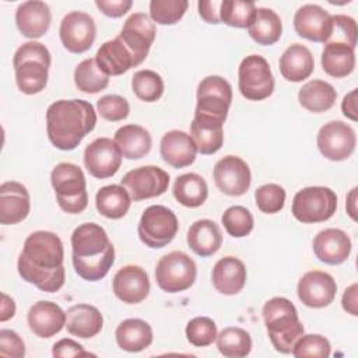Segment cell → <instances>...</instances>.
Listing matches in <instances>:
<instances>
[{
    "mask_svg": "<svg viewBox=\"0 0 358 358\" xmlns=\"http://www.w3.org/2000/svg\"><path fill=\"white\" fill-rule=\"evenodd\" d=\"M62 239L50 231H35L24 242L18 256L20 277L45 292L59 291L66 280Z\"/></svg>",
    "mask_w": 358,
    "mask_h": 358,
    "instance_id": "1",
    "label": "cell"
},
{
    "mask_svg": "<svg viewBox=\"0 0 358 358\" xmlns=\"http://www.w3.org/2000/svg\"><path fill=\"white\" fill-rule=\"evenodd\" d=\"M96 124L94 106L84 99H59L46 110L49 141L62 151L74 150Z\"/></svg>",
    "mask_w": 358,
    "mask_h": 358,
    "instance_id": "2",
    "label": "cell"
},
{
    "mask_svg": "<svg viewBox=\"0 0 358 358\" xmlns=\"http://www.w3.org/2000/svg\"><path fill=\"white\" fill-rule=\"evenodd\" d=\"M71 260L83 280L103 278L115 263V248L106 231L95 222L78 225L71 234Z\"/></svg>",
    "mask_w": 358,
    "mask_h": 358,
    "instance_id": "3",
    "label": "cell"
},
{
    "mask_svg": "<svg viewBox=\"0 0 358 358\" xmlns=\"http://www.w3.org/2000/svg\"><path fill=\"white\" fill-rule=\"evenodd\" d=\"M262 315L274 350L281 354H291L305 330L295 305L284 296H274L263 305Z\"/></svg>",
    "mask_w": 358,
    "mask_h": 358,
    "instance_id": "4",
    "label": "cell"
},
{
    "mask_svg": "<svg viewBox=\"0 0 358 358\" xmlns=\"http://www.w3.org/2000/svg\"><path fill=\"white\" fill-rule=\"evenodd\" d=\"M50 63V52L43 43L35 41L22 43L13 57L18 90L27 95L42 92L48 84Z\"/></svg>",
    "mask_w": 358,
    "mask_h": 358,
    "instance_id": "5",
    "label": "cell"
},
{
    "mask_svg": "<svg viewBox=\"0 0 358 358\" xmlns=\"http://www.w3.org/2000/svg\"><path fill=\"white\" fill-rule=\"evenodd\" d=\"M50 183L59 207L67 214H80L88 206L87 180L83 169L71 162H60L50 172Z\"/></svg>",
    "mask_w": 358,
    "mask_h": 358,
    "instance_id": "6",
    "label": "cell"
},
{
    "mask_svg": "<svg viewBox=\"0 0 358 358\" xmlns=\"http://www.w3.org/2000/svg\"><path fill=\"white\" fill-rule=\"evenodd\" d=\"M337 210V194L326 186L303 187L294 196L291 213L302 224L327 221Z\"/></svg>",
    "mask_w": 358,
    "mask_h": 358,
    "instance_id": "7",
    "label": "cell"
},
{
    "mask_svg": "<svg viewBox=\"0 0 358 358\" xmlns=\"http://www.w3.org/2000/svg\"><path fill=\"white\" fill-rule=\"evenodd\" d=\"M179 229V222L175 213L161 204L150 206L141 214L137 234L140 241L151 248L161 249L171 243Z\"/></svg>",
    "mask_w": 358,
    "mask_h": 358,
    "instance_id": "8",
    "label": "cell"
},
{
    "mask_svg": "<svg viewBox=\"0 0 358 358\" xmlns=\"http://www.w3.org/2000/svg\"><path fill=\"white\" fill-rule=\"evenodd\" d=\"M196 277L194 260L180 250L162 256L155 266V281L162 291L169 294L186 291L194 284Z\"/></svg>",
    "mask_w": 358,
    "mask_h": 358,
    "instance_id": "9",
    "label": "cell"
},
{
    "mask_svg": "<svg viewBox=\"0 0 358 358\" xmlns=\"http://www.w3.org/2000/svg\"><path fill=\"white\" fill-rule=\"evenodd\" d=\"M238 87L243 98L263 101L274 91V76L268 62L260 55L246 56L238 69Z\"/></svg>",
    "mask_w": 358,
    "mask_h": 358,
    "instance_id": "10",
    "label": "cell"
},
{
    "mask_svg": "<svg viewBox=\"0 0 358 358\" xmlns=\"http://www.w3.org/2000/svg\"><path fill=\"white\" fill-rule=\"evenodd\" d=\"M197 103L194 115L213 117L221 122L227 120L232 102L231 84L220 76H208L197 85Z\"/></svg>",
    "mask_w": 358,
    "mask_h": 358,
    "instance_id": "11",
    "label": "cell"
},
{
    "mask_svg": "<svg viewBox=\"0 0 358 358\" xmlns=\"http://www.w3.org/2000/svg\"><path fill=\"white\" fill-rule=\"evenodd\" d=\"M120 185L133 201H141L164 194L169 186V175L159 166L145 165L129 171L120 179Z\"/></svg>",
    "mask_w": 358,
    "mask_h": 358,
    "instance_id": "12",
    "label": "cell"
},
{
    "mask_svg": "<svg viewBox=\"0 0 358 358\" xmlns=\"http://www.w3.org/2000/svg\"><path fill=\"white\" fill-rule=\"evenodd\" d=\"M316 144L324 158L344 161L354 152L357 136L350 124L341 120H331L320 127L316 136Z\"/></svg>",
    "mask_w": 358,
    "mask_h": 358,
    "instance_id": "13",
    "label": "cell"
},
{
    "mask_svg": "<svg viewBox=\"0 0 358 358\" xmlns=\"http://www.w3.org/2000/svg\"><path fill=\"white\" fill-rule=\"evenodd\" d=\"M59 35L63 46L71 53L87 52L96 36L94 18L84 11H71L60 22Z\"/></svg>",
    "mask_w": 358,
    "mask_h": 358,
    "instance_id": "14",
    "label": "cell"
},
{
    "mask_svg": "<svg viewBox=\"0 0 358 358\" xmlns=\"http://www.w3.org/2000/svg\"><path fill=\"white\" fill-rule=\"evenodd\" d=\"M122 152L109 137H98L84 150V165L91 176L106 179L113 176L122 165Z\"/></svg>",
    "mask_w": 358,
    "mask_h": 358,
    "instance_id": "15",
    "label": "cell"
},
{
    "mask_svg": "<svg viewBox=\"0 0 358 358\" xmlns=\"http://www.w3.org/2000/svg\"><path fill=\"white\" fill-rule=\"evenodd\" d=\"M157 29L151 18L144 13H133L124 21L123 28L117 36L131 52L137 64L140 66L148 56Z\"/></svg>",
    "mask_w": 358,
    "mask_h": 358,
    "instance_id": "16",
    "label": "cell"
},
{
    "mask_svg": "<svg viewBox=\"0 0 358 358\" xmlns=\"http://www.w3.org/2000/svg\"><path fill=\"white\" fill-rule=\"evenodd\" d=\"M215 186L228 196H242L248 192L252 183L249 165L236 155H225L221 158L213 171Z\"/></svg>",
    "mask_w": 358,
    "mask_h": 358,
    "instance_id": "17",
    "label": "cell"
},
{
    "mask_svg": "<svg viewBox=\"0 0 358 358\" xmlns=\"http://www.w3.org/2000/svg\"><path fill=\"white\" fill-rule=\"evenodd\" d=\"M296 294L305 306L320 309L329 306L334 301L337 284L329 273L312 270L299 278Z\"/></svg>",
    "mask_w": 358,
    "mask_h": 358,
    "instance_id": "18",
    "label": "cell"
},
{
    "mask_svg": "<svg viewBox=\"0 0 358 358\" xmlns=\"http://www.w3.org/2000/svg\"><path fill=\"white\" fill-rule=\"evenodd\" d=\"M294 29L301 38L326 43L333 32V18L317 4H303L294 15Z\"/></svg>",
    "mask_w": 358,
    "mask_h": 358,
    "instance_id": "19",
    "label": "cell"
},
{
    "mask_svg": "<svg viewBox=\"0 0 358 358\" xmlns=\"http://www.w3.org/2000/svg\"><path fill=\"white\" fill-rule=\"evenodd\" d=\"M112 289L117 299L134 305L143 302L150 294V280L144 268L127 264L119 268L112 281Z\"/></svg>",
    "mask_w": 358,
    "mask_h": 358,
    "instance_id": "20",
    "label": "cell"
},
{
    "mask_svg": "<svg viewBox=\"0 0 358 358\" xmlns=\"http://www.w3.org/2000/svg\"><path fill=\"white\" fill-rule=\"evenodd\" d=\"M29 210V193L22 183L8 180L0 185V224H18L28 217Z\"/></svg>",
    "mask_w": 358,
    "mask_h": 358,
    "instance_id": "21",
    "label": "cell"
},
{
    "mask_svg": "<svg viewBox=\"0 0 358 358\" xmlns=\"http://www.w3.org/2000/svg\"><path fill=\"white\" fill-rule=\"evenodd\" d=\"M312 248L320 262L337 266L348 259L352 245L350 236L343 229L326 228L313 238Z\"/></svg>",
    "mask_w": 358,
    "mask_h": 358,
    "instance_id": "22",
    "label": "cell"
},
{
    "mask_svg": "<svg viewBox=\"0 0 358 358\" xmlns=\"http://www.w3.org/2000/svg\"><path fill=\"white\" fill-rule=\"evenodd\" d=\"M27 322L35 336L49 338L66 326V312L55 302L38 301L29 308Z\"/></svg>",
    "mask_w": 358,
    "mask_h": 358,
    "instance_id": "23",
    "label": "cell"
},
{
    "mask_svg": "<svg viewBox=\"0 0 358 358\" xmlns=\"http://www.w3.org/2000/svg\"><path fill=\"white\" fill-rule=\"evenodd\" d=\"M52 21L50 8L45 1L28 0L18 6L15 11V24L18 31L29 39L43 36Z\"/></svg>",
    "mask_w": 358,
    "mask_h": 358,
    "instance_id": "24",
    "label": "cell"
},
{
    "mask_svg": "<svg viewBox=\"0 0 358 358\" xmlns=\"http://www.w3.org/2000/svg\"><path fill=\"white\" fill-rule=\"evenodd\" d=\"M159 152L168 165L179 169L194 162L197 148L190 134L183 130H169L161 138Z\"/></svg>",
    "mask_w": 358,
    "mask_h": 358,
    "instance_id": "25",
    "label": "cell"
},
{
    "mask_svg": "<svg viewBox=\"0 0 358 358\" xmlns=\"http://www.w3.org/2000/svg\"><path fill=\"white\" fill-rule=\"evenodd\" d=\"M246 267L235 256L221 257L213 267L211 280L214 288L224 295H236L246 284Z\"/></svg>",
    "mask_w": 358,
    "mask_h": 358,
    "instance_id": "26",
    "label": "cell"
},
{
    "mask_svg": "<svg viewBox=\"0 0 358 358\" xmlns=\"http://www.w3.org/2000/svg\"><path fill=\"white\" fill-rule=\"evenodd\" d=\"M95 60L101 70L108 76H120L131 67L138 66L131 52L119 36L103 42L95 55Z\"/></svg>",
    "mask_w": 358,
    "mask_h": 358,
    "instance_id": "27",
    "label": "cell"
},
{
    "mask_svg": "<svg viewBox=\"0 0 358 358\" xmlns=\"http://www.w3.org/2000/svg\"><path fill=\"white\" fill-rule=\"evenodd\" d=\"M102 313L94 305L77 303L66 312V329L71 336L91 338L102 330Z\"/></svg>",
    "mask_w": 358,
    "mask_h": 358,
    "instance_id": "28",
    "label": "cell"
},
{
    "mask_svg": "<svg viewBox=\"0 0 358 358\" xmlns=\"http://www.w3.org/2000/svg\"><path fill=\"white\" fill-rule=\"evenodd\" d=\"M278 66L281 76L287 81L301 83L313 73L315 59L306 46L301 43H292L281 55Z\"/></svg>",
    "mask_w": 358,
    "mask_h": 358,
    "instance_id": "29",
    "label": "cell"
},
{
    "mask_svg": "<svg viewBox=\"0 0 358 358\" xmlns=\"http://www.w3.org/2000/svg\"><path fill=\"white\" fill-rule=\"evenodd\" d=\"M190 137L200 154L211 155L224 144V122L194 115L190 123Z\"/></svg>",
    "mask_w": 358,
    "mask_h": 358,
    "instance_id": "30",
    "label": "cell"
},
{
    "mask_svg": "<svg viewBox=\"0 0 358 358\" xmlns=\"http://www.w3.org/2000/svg\"><path fill=\"white\" fill-rule=\"evenodd\" d=\"M189 248L200 257H208L217 253L222 245L220 227L213 220L194 221L186 235Z\"/></svg>",
    "mask_w": 358,
    "mask_h": 358,
    "instance_id": "31",
    "label": "cell"
},
{
    "mask_svg": "<svg viewBox=\"0 0 358 358\" xmlns=\"http://www.w3.org/2000/svg\"><path fill=\"white\" fill-rule=\"evenodd\" d=\"M323 71L334 78H343L350 76L355 67V48L336 41H327L324 43L322 59Z\"/></svg>",
    "mask_w": 358,
    "mask_h": 358,
    "instance_id": "32",
    "label": "cell"
},
{
    "mask_svg": "<svg viewBox=\"0 0 358 358\" xmlns=\"http://www.w3.org/2000/svg\"><path fill=\"white\" fill-rule=\"evenodd\" d=\"M113 140L122 155L127 159H140L145 157L152 145L150 131L140 124H124L119 127Z\"/></svg>",
    "mask_w": 358,
    "mask_h": 358,
    "instance_id": "33",
    "label": "cell"
},
{
    "mask_svg": "<svg viewBox=\"0 0 358 358\" xmlns=\"http://www.w3.org/2000/svg\"><path fill=\"white\" fill-rule=\"evenodd\" d=\"M117 345L127 352H140L151 345L152 329L143 319H126L115 331Z\"/></svg>",
    "mask_w": 358,
    "mask_h": 358,
    "instance_id": "34",
    "label": "cell"
},
{
    "mask_svg": "<svg viewBox=\"0 0 358 358\" xmlns=\"http://www.w3.org/2000/svg\"><path fill=\"white\" fill-rule=\"evenodd\" d=\"M131 197L122 185H108L101 187L95 196L98 213L109 220L124 217L130 208Z\"/></svg>",
    "mask_w": 358,
    "mask_h": 358,
    "instance_id": "35",
    "label": "cell"
},
{
    "mask_svg": "<svg viewBox=\"0 0 358 358\" xmlns=\"http://www.w3.org/2000/svg\"><path fill=\"white\" fill-rule=\"evenodd\" d=\"M337 92L334 87L323 80H310L298 92L299 103L309 112L320 113L333 108Z\"/></svg>",
    "mask_w": 358,
    "mask_h": 358,
    "instance_id": "36",
    "label": "cell"
},
{
    "mask_svg": "<svg viewBox=\"0 0 358 358\" xmlns=\"http://www.w3.org/2000/svg\"><path fill=\"white\" fill-rule=\"evenodd\" d=\"M172 193L176 201H179L182 206L196 208L200 207L207 200L208 186L203 176L190 172L176 178Z\"/></svg>",
    "mask_w": 358,
    "mask_h": 358,
    "instance_id": "37",
    "label": "cell"
},
{
    "mask_svg": "<svg viewBox=\"0 0 358 358\" xmlns=\"http://www.w3.org/2000/svg\"><path fill=\"white\" fill-rule=\"evenodd\" d=\"M250 38L259 45L268 46L275 43L282 34V22L278 14L266 7L256 8L253 22L248 28Z\"/></svg>",
    "mask_w": 358,
    "mask_h": 358,
    "instance_id": "38",
    "label": "cell"
},
{
    "mask_svg": "<svg viewBox=\"0 0 358 358\" xmlns=\"http://www.w3.org/2000/svg\"><path fill=\"white\" fill-rule=\"evenodd\" d=\"M215 340L218 351L227 358H243L252 351V337L241 327H225Z\"/></svg>",
    "mask_w": 358,
    "mask_h": 358,
    "instance_id": "39",
    "label": "cell"
},
{
    "mask_svg": "<svg viewBox=\"0 0 358 358\" xmlns=\"http://www.w3.org/2000/svg\"><path fill=\"white\" fill-rule=\"evenodd\" d=\"M74 84L85 94H98L109 84V76L101 70L95 57L84 59L74 70Z\"/></svg>",
    "mask_w": 358,
    "mask_h": 358,
    "instance_id": "40",
    "label": "cell"
},
{
    "mask_svg": "<svg viewBox=\"0 0 358 358\" xmlns=\"http://www.w3.org/2000/svg\"><path fill=\"white\" fill-rule=\"evenodd\" d=\"M256 14V4L253 1L224 0L220 6L221 22L234 28H249Z\"/></svg>",
    "mask_w": 358,
    "mask_h": 358,
    "instance_id": "41",
    "label": "cell"
},
{
    "mask_svg": "<svg viewBox=\"0 0 358 358\" xmlns=\"http://www.w3.org/2000/svg\"><path fill=\"white\" fill-rule=\"evenodd\" d=\"M134 95L144 102H155L164 94V80L154 70H138L131 77Z\"/></svg>",
    "mask_w": 358,
    "mask_h": 358,
    "instance_id": "42",
    "label": "cell"
},
{
    "mask_svg": "<svg viewBox=\"0 0 358 358\" xmlns=\"http://www.w3.org/2000/svg\"><path fill=\"white\" fill-rule=\"evenodd\" d=\"M221 224L224 225L228 235L234 238H243L252 232L255 221L252 213L246 207L231 206L224 211Z\"/></svg>",
    "mask_w": 358,
    "mask_h": 358,
    "instance_id": "43",
    "label": "cell"
},
{
    "mask_svg": "<svg viewBox=\"0 0 358 358\" xmlns=\"http://www.w3.org/2000/svg\"><path fill=\"white\" fill-rule=\"evenodd\" d=\"M187 7V0H151L150 17L159 25H173L182 20Z\"/></svg>",
    "mask_w": 358,
    "mask_h": 358,
    "instance_id": "44",
    "label": "cell"
},
{
    "mask_svg": "<svg viewBox=\"0 0 358 358\" xmlns=\"http://www.w3.org/2000/svg\"><path fill=\"white\" fill-rule=\"evenodd\" d=\"M186 338L194 347H207L213 344L217 338V324L213 319L207 316H197L187 322L186 329Z\"/></svg>",
    "mask_w": 358,
    "mask_h": 358,
    "instance_id": "45",
    "label": "cell"
},
{
    "mask_svg": "<svg viewBox=\"0 0 358 358\" xmlns=\"http://www.w3.org/2000/svg\"><path fill=\"white\" fill-rule=\"evenodd\" d=\"M257 208L264 214H275L284 208L285 190L277 183H267L255 192Z\"/></svg>",
    "mask_w": 358,
    "mask_h": 358,
    "instance_id": "46",
    "label": "cell"
},
{
    "mask_svg": "<svg viewBox=\"0 0 358 358\" xmlns=\"http://www.w3.org/2000/svg\"><path fill=\"white\" fill-rule=\"evenodd\" d=\"M331 347L326 337L320 334H302L295 343L291 354L296 358L303 357H319L327 358L330 355Z\"/></svg>",
    "mask_w": 358,
    "mask_h": 358,
    "instance_id": "47",
    "label": "cell"
},
{
    "mask_svg": "<svg viewBox=\"0 0 358 358\" xmlns=\"http://www.w3.org/2000/svg\"><path fill=\"white\" fill-rule=\"evenodd\" d=\"M96 112L109 122H120L129 116L130 106L129 102L116 94L103 95L96 102Z\"/></svg>",
    "mask_w": 358,
    "mask_h": 358,
    "instance_id": "48",
    "label": "cell"
},
{
    "mask_svg": "<svg viewBox=\"0 0 358 358\" xmlns=\"http://www.w3.org/2000/svg\"><path fill=\"white\" fill-rule=\"evenodd\" d=\"M333 18V32L329 41L344 42L352 48L357 46V22L352 17L344 14L331 15Z\"/></svg>",
    "mask_w": 358,
    "mask_h": 358,
    "instance_id": "49",
    "label": "cell"
},
{
    "mask_svg": "<svg viewBox=\"0 0 358 358\" xmlns=\"http://www.w3.org/2000/svg\"><path fill=\"white\" fill-rule=\"evenodd\" d=\"M0 355L14 358H22L25 355V344L14 330H0Z\"/></svg>",
    "mask_w": 358,
    "mask_h": 358,
    "instance_id": "50",
    "label": "cell"
},
{
    "mask_svg": "<svg viewBox=\"0 0 358 358\" xmlns=\"http://www.w3.org/2000/svg\"><path fill=\"white\" fill-rule=\"evenodd\" d=\"M52 355L56 358H70V357H84V355H92V354L87 352L80 343L71 338H62L53 344Z\"/></svg>",
    "mask_w": 358,
    "mask_h": 358,
    "instance_id": "51",
    "label": "cell"
},
{
    "mask_svg": "<svg viewBox=\"0 0 358 358\" xmlns=\"http://www.w3.org/2000/svg\"><path fill=\"white\" fill-rule=\"evenodd\" d=\"M98 10L112 18L123 17L133 6L131 0H95Z\"/></svg>",
    "mask_w": 358,
    "mask_h": 358,
    "instance_id": "52",
    "label": "cell"
},
{
    "mask_svg": "<svg viewBox=\"0 0 358 358\" xmlns=\"http://www.w3.org/2000/svg\"><path fill=\"white\" fill-rule=\"evenodd\" d=\"M220 6L218 0H200L197 3L200 17L208 24H220Z\"/></svg>",
    "mask_w": 358,
    "mask_h": 358,
    "instance_id": "53",
    "label": "cell"
},
{
    "mask_svg": "<svg viewBox=\"0 0 358 358\" xmlns=\"http://www.w3.org/2000/svg\"><path fill=\"white\" fill-rule=\"evenodd\" d=\"M341 306L347 313L352 316L358 315V284L357 282L345 288L341 298Z\"/></svg>",
    "mask_w": 358,
    "mask_h": 358,
    "instance_id": "54",
    "label": "cell"
},
{
    "mask_svg": "<svg viewBox=\"0 0 358 358\" xmlns=\"http://www.w3.org/2000/svg\"><path fill=\"white\" fill-rule=\"evenodd\" d=\"M341 110L345 117H348L352 122H357V90L350 91L341 102Z\"/></svg>",
    "mask_w": 358,
    "mask_h": 358,
    "instance_id": "55",
    "label": "cell"
},
{
    "mask_svg": "<svg viewBox=\"0 0 358 358\" xmlns=\"http://www.w3.org/2000/svg\"><path fill=\"white\" fill-rule=\"evenodd\" d=\"M15 315V302L7 294H1V308H0V320L6 322Z\"/></svg>",
    "mask_w": 358,
    "mask_h": 358,
    "instance_id": "56",
    "label": "cell"
},
{
    "mask_svg": "<svg viewBox=\"0 0 358 358\" xmlns=\"http://www.w3.org/2000/svg\"><path fill=\"white\" fill-rule=\"evenodd\" d=\"M357 190H358L357 187H352L345 199L347 213L354 221H357Z\"/></svg>",
    "mask_w": 358,
    "mask_h": 358,
    "instance_id": "57",
    "label": "cell"
}]
</instances>
